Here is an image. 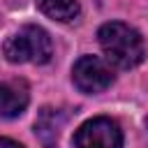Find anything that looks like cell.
I'll use <instances>...</instances> for the list:
<instances>
[{
	"label": "cell",
	"instance_id": "6da1fadb",
	"mask_svg": "<svg viewBox=\"0 0 148 148\" xmlns=\"http://www.w3.org/2000/svg\"><path fill=\"white\" fill-rule=\"evenodd\" d=\"M97 37H99V46H102L106 60L123 69L136 67L146 56L143 37L127 23H120V21L104 23L99 28Z\"/></svg>",
	"mask_w": 148,
	"mask_h": 148
},
{
	"label": "cell",
	"instance_id": "7a4b0ae2",
	"mask_svg": "<svg viewBox=\"0 0 148 148\" xmlns=\"http://www.w3.org/2000/svg\"><path fill=\"white\" fill-rule=\"evenodd\" d=\"M5 56L9 62H49L53 46L46 30L39 25H23L18 32H14L5 42Z\"/></svg>",
	"mask_w": 148,
	"mask_h": 148
},
{
	"label": "cell",
	"instance_id": "3957f363",
	"mask_svg": "<svg viewBox=\"0 0 148 148\" xmlns=\"http://www.w3.org/2000/svg\"><path fill=\"white\" fill-rule=\"evenodd\" d=\"M76 148H120L123 146V132L120 125L106 116L92 118L83 123L74 134Z\"/></svg>",
	"mask_w": 148,
	"mask_h": 148
},
{
	"label": "cell",
	"instance_id": "277c9868",
	"mask_svg": "<svg viewBox=\"0 0 148 148\" xmlns=\"http://www.w3.org/2000/svg\"><path fill=\"white\" fill-rule=\"evenodd\" d=\"M72 79L81 92L95 95V92L106 90L113 83V69L97 56H81L74 62Z\"/></svg>",
	"mask_w": 148,
	"mask_h": 148
},
{
	"label": "cell",
	"instance_id": "5b68a950",
	"mask_svg": "<svg viewBox=\"0 0 148 148\" xmlns=\"http://www.w3.org/2000/svg\"><path fill=\"white\" fill-rule=\"evenodd\" d=\"M30 102V90L23 79H7L0 83V116L14 118L23 113Z\"/></svg>",
	"mask_w": 148,
	"mask_h": 148
},
{
	"label": "cell",
	"instance_id": "8992f818",
	"mask_svg": "<svg viewBox=\"0 0 148 148\" xmlns=\"http://www.w3.org/2000/svg\"><path fill=\"white\" fill-rule=\"evenodd\" d=\"M37 7L49 18L62 21V23L74 21L79 16V12H81V7H79L76 0H37Z\"/></svg>",
	"mask_w": 148,
	"mask_h": 148
},
{
	"label": "cell",
	"instance_id": "52a82bcc",
	"mask_svg": "<svg viewBox=\"0 0 148 148\" xmlns=\"http://www.w3.org/2000/svg\"><path fill=\"white\" fill-rule=\"evenodd\" d=\"M58 127H60V116L56 109H42L37 123H35V132L39 134L44 148H56V139H58Z\"/></svg>",
	"mask_w": 148,
	"mask_h": 148
},
{
	"label": "cell",
	"instance_id": "ba28073f",
	"mask_svg": "<svg viewBox=\"0 0 148 148\" xmlns=\"http://www.w3.org/2000/svg\"><path fill=\"white\" fill-rule=\"evenodd\" d=\"M0 148H23L21 143H16V141H12V139H0Z\"/></svg>",
	"mask_w": 148,
	"mask_h": 148
}]
</instances>
